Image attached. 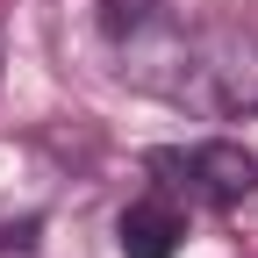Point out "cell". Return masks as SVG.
Returning a JSON list of instances; mask_svg holds the SVG:
<instances>
[{"label": "cell", "mask_w": 258, "mask_h": 258, "mask_svg": "<svg viewBox=\"0 0 258 258\" xmlns=\"http://www.w3.org/2000/svg\"><path fill=\"white\" fill-rule=\"evenodd\" d=\"M50 201H57V165H50V151L29 144V137H0V251L36 244Z\"/></svg>", "instance_id": "cell-3"}, {"label": "cell", "mask_w": 258, "mask_h": 258, "mask_svg": "<svg viewBox=\"0 0 258 258\" xmlns=\"http://www.w3.org/2000/svg\"><path fill=\"white\" fill-rule=\"evenodd\" d=\"M115 244H122V258H179L186 208L172 201L165 186H158V194H137V201L115 215Z\"/></svg>", "instance_id": "cell-4"}, {"label": "cell", "mask_w": 258, "mask_h": 258, "mask_svg": "<svg viewBox=\"0 0 258 258\" xmlns=\"http://www.w3.org/2000/svg\"><path fill=\"white\" fill-rule=\"evenodd\" d=\"M165 101H179L194 115H258V15L186 8L179 57L165 72Z\"/></svg>", "instance_id": "cell-1"}, {"label": "cell", "mask_w": 258, "mask_h": 258, "mask_svg": "<svg viewBox=\"0 0 258 258\" xmlns=\"http://www.w3.org/2000/svg\"><path fill=\"white\" fill-rule=\"evenodd\" d=\"M151 172H165V186H179L186 201L237 208V201L258 194V151H244V144H230V137H201V144L151 151Z\"/></svg>", "instance_id": "cell-2"}]
</instances>
